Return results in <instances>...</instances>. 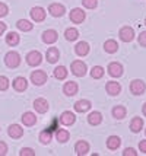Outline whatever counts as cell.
Instances as JSON below:
<instances>
[{"label": "cell", "mask_w": 146, "mask_h": 156, "mask_svg": "<svg viewBox=\"0 0 146 156\" xmlns=\"http://www.w3.org/2000/svg\"><path fill=\"white\" fill-rule=\"evenodd\" d=\"M7 153V144L5 142H0V156H5Z\"/></svg>", "instance_id": "b9f144b4"}, {"label": "cell", "mask_w": 146, "mask_h": 156, "mask_svg": "<svg viewBox=\"0 0 146 156\" xmlns=\"http://www.w3.org/2000/svg\"><path fill=\"white\" fill-rule=\"evenodd\" d=\"M51 139H53V131H50L48 129L47 130H42L41 133H40V142L42 144H48L51 142Z\"/></svg>", "instance_id": "4dcf8cb0"}, {"label": "cell", "mask_w": 146, "mask_h": 156, "mask_svg": "<svg viewBox=\"0 0 146 156\" xmlns=\"http://www.w3.org/2000/svg\"><path fill=\"white\" fill-rule=\"evenodd\" d=\"M9 88V79L6 76H0V90H6Z\"/></svg>", "instance_id": "d590c367"}, {"label": "cell", "mask_w": 146, "mask_h": 156, "mask_svg": "<svg viewBox=\"0 0 146 156\" xmlns=\"http://www.w3.org/2000/svg\"><path fill=\"white\" fill-rule=\"evenodd\" d=\"M126 114H127V109L123 105H117V107L112 108V117L117 118V120H123L126 117Z\"/></svg>", "instance_id": "4316f807"}, {"label": "cell", "mask_w": 146, "mask_h": 156, "mask_svg": "<svg viewBox=\"0 0 146 156\" xmlns=\"http://www.w3.org/2000/svg\"><path fill=\"white\" fill-rule=\"evenodd\" d=\"M145 133H146V130H145Z\"/></svg>", "instance_id": "7dc6e473"}, {"label": "cell", "mask_w": 146, "mask_h": 156, "mask_svg": "<svg viewBox=\"0 0 146 156\" xmlns=\"http://www.w3.org/2000/svg\"><path fill=\"white\" fill-rule=\"evenodd\" d=\"M91 109V102L88 99H79L75 102V111L77 112H86Z\"/></svg>", "instance_id": "44dd1931"}, {"label": "cell", "mask_w": 146, "mask_h": 156, "mask_svg": "<svg viewBox=\"0 0 146 156\" xmlns=\"http://www.w3.org/2000/svg\"><path fill=\"white\" fill-rule=\"evenodd\" d=\"M5 63L9 69H16L19 64H21V55L16 51H9L6 55H5Z\"/></svg>", "instance_id": "6da1fadb"}, {"label": "cell", "mask_w": 146, "mask_h": 156, "mask_svg": "<svg viewBox=\"0 0 146 156\" xmlns=\"http://www.w3.org/2000/svg\"><path fill=\"white\" fill-rule=\"evenodd\" d=\"M16 27H18V29H19V31L28 32V31H31V29L34 28V25H32L29 20H27V19H19L18 22H16Z\"/></svg>", "instance_id": "f1b7e54d"}, {"label": "cell", "mask_w": 146, "mask_h": 156, "mask_svg": "<svg viewBox=\"0 0 146 156\" xmlns=\"http://www.w3.org/2000/svg\"><path fill=\"white\" fill-rule=\"evenodd\" d=\"M137 41H139V44L142 45V47H146V31L140 32V35H139V38H137Z\"/></svg>", "instance_id": "74e56055"}, {"label": "cell", "mask_w": 146, "mask_h": 156, "mask_svg": "<svg viewBox=\"0 0 146 156\" xmlns=\"http://www.w3.org/2000/svg\"><path fill=\"white\" fill-rule=\"evenodd\" d=\"M29 15H31L32 20H35V22H42V20L45 19V10L40 6L32 7L31 12H29Z\"/></svg>", "instance_id": "30bf717a"}, {"label": "cell", "mask_w": 146, "mask_h": 156, "mask_svg": "<svg viewBox=\"0 0 146 156\" xmlns=\"http://www.w3.org/2000/svg\"><path fill=\"white\" fill-rule=\"evenodd\" d=\"M139 149L142 153H146V140H140L139 142Z\"/></svg>", "instance_id": "7bdbcfd3"}, {"label": "cell", "mask_w": 146, "mask_h": 156, "mask_svg": "<svg viewBox=\"0 0 146 156\" xmlns=\"http://www.w3.org/2000/svg\"><path fill=\"white\" fill-rule=\"evenodd\" d=\"M42 61V54L40 53V51H29L28 54H27V63H28L29 66H32V67H35V66H40Z\"/></svg>", "instance_id": "277c9868"}, {"label": "cell", "mask_w": 146, "mask_h": 156, "mask_svg": "<svg viewBox=\"0 0 146 156\" xmlns=\"http://www.w3.org/2000/svg\"><path fill=\"white\" fill-rule=\"evenodd\" d=\"M82 5L86 9H95L98 5V0H82Z\"/></svg>", "instance_id": "e575fe53"}, {"label": "cell", "mask_w": 146, "mask_h": 156, "mask_svg": "<svg viewBox=\"0 0 146 156\" xmlns=\"http://www.w3.org/2000/svg\"><path fill=\"white\" fill-rule=\"evenodd\" d=\"M64 37H66L67 41H75L79 37V31H77L76 28H67L66 32H64Z\"/></svg>", "instance_id": "d6a6232c"}, {"label": "cell", "mask_w": 146, "mask_h": 156, "mask_svg": "<svg viewBox=\"0 0 146 156\" xmlns=\"http://www.w3.org/2000/svg\"><path fill=\"white\" fill-rule=\"evenodd\" d=\"M7 12H9V7H7L5 3H0V18L6 16Z\"/></svg>", "instance_id": "ab89813d"}, {"label": "cell", "mask_w": 146, "mask_h": 156, "mask_svg": "<svg viewBox=\"0 0 146 156\" xmlns=\"http://www.w3.org/2000/svg\"><path fill=\"white\" fill-rule=\"evenodd\" d=\"M19 35L18 32H9L6 35V44L7 45H10V47H15V45H18L19 44Z\"/></svg>", "instance_id": "f546056e"}, {"label": "cell", "mask_w": 146, "mask_h": 156, "mask_svg": "<svg viewBox=\"0 0 146 156\" xmlns=\"http://www.w3.org/2000/svg\"><path fill=\"white\" fill-rule=\"evenodd\" d=\"M7 134L12 137V139H21L23 136V129H22L19 124H12L7 129Z\"/></svg>", "instance_id": "5bb4252c"}, {"label": "cell", "mask_w": 146, "mask_h": 156, "mask_svg": "<svg viewBox=\"0 0 146 156\" xmlns=\"http://www.w3.org/2000/svg\"><path fill=\"white\" fill-rule=\"evenodd\" d=\"M70 70H72V73H73L75 76L82 77V76L86 75L88 67H86V64H85L82 60H75L73 63H72V66H70Z\"/></svg>", "instance_id": "7a4b0ae2"}, {"label": "cell", "mask_w": 146, "mask_h": 156, "mask_svg": "<svg viewBox=\"0 0 146 156\" xmlns=\"http://www.w3.org/2000/svg\"><path fill=\"white\" fill-rule=\"evenodd\" d=\"M54 77L59 79V80H63L67 77V69L64 66H59V67L54 69Z\"/></svg>", "instance_id": "1f68e13d"}, {"label": "cell", "mask_w": 146, "mask_h": 156, "mask_svg": "<svg viewBox=\"0 0 146 156\" xmlns=\"http://www.w3.org/2000/svg\"><path fill=\"white\" fill-rule=\"evenodd\" d=\"M48 12H50V15H51V16H54V18H60V16H63V15H64V12H66V7L63 6V5H60V3H53V5H50Z\"/></svg>", "instance_id": "8fae6325"}, {"label": "cell", "mask_w": 146, "mask_h": 156, "mask_svg": "<svg viewBox=\"0 0 146 156\" xmlns=\"http://www.w3.org/2000/svg\"><path fill=\"white\" fill-rule=\"evenodd\" d=\"M19 155L21 156H35V152H34V149H31V147H23V149H21Z\"/></svg>", "instance_id": "8d00e7d4"}, {"label": "cell", "mask_w": 146, "mask_h": 156, "mask_svg": "<svg viewBox=\"0 0 146 156\" xmlns=\"http://www.w3.org/2000/svg\"><path fill=\"white\" fill-rule=\"evenodd\" d=\"M69 137H70V133L67 130H64V129H57L56 130V139L59 143H66L69 140Z\"/></svg>", "instance_id": "d4e9b609"}, {"label": "cell", "mask_w": 146, "mask_h": 156, "mask_svg": "<svg viewBox=\"0 0 146 156\" xmlns=\"http://www.w3.org/2000/svg\"><path fill=\"white\" fill-rule=\"evenodd\" d=\"M47 129H48L50 131H56V130L59 129V120H57V118H54V120L51 121V124H50Z\"/></svg>", "instance_id": "60d3db41"}, {"label": "cell", "mask_w": 146, "mask_h": 156, "mask_svg": "<svg viewBox=\"0 0 146 156\" xmlns=\"http://www.w3.org/2000/svg\"><path fill=\"white\" fill-rule=\"evenodd\" d=\"M75 121H76V115L70 111H64L60 115V122L63 126H72V124H75Z\"/></svg>", "instance_id": "2e32d148"}, {"label": "cell", "mask_w": 146, "mask_h": 156, "mask_svg": "<svg viewBox=\"0 0 146 156\" xmlns=\"http://www.w3.org/2000/svg\"><path fill=\"white\" fill-rule=\"evenodd\" d=\"M105 89H107V92H108V95L111 96H117L120 92H121V85L118 83V82H108L107 85H105Z\"/></svg>", "instance_id": "9a60e30c"}, {"label": "cell", "mask_w": 146, "mask_h": 156, "mask_svg": "<svg viewBox=\"0 0 146 156\" xmlns=\"http://www.w3.org/2000/svg\"><path fill=\"white\" fill-rule=\"evenodd\" d=\"M5 31H6V23L5 22H0V35H3Z\"/></svg>", "instance_id": "ee69618b"}, {"label": "cell", "mask_w": 146, "mask_h": 156, "mask_svg": "<svg viewBox=\"0 0 146 156\" xmlns=\"http://www.w3.org/2000/svg\"><path fill=\"white\" fill-rule=\"evenodd\" d=\"M34 108L37 112H40V114H44V112H47L50 108L48 105V101L47 99H44V98H37L34 101Z\"/></svg>", "instance_id": "9c48e42d"}, {"label": "cell", "mask_w": 146, "mask_h": 156, "mask_svg": "<svg viewBox=\"0 0 146 156\" xmlns=\"http://www.w3.org/2000/svg\"><path fill=\"white\" fill-rule=\"evenodd\" d=\"M107 70H108V75L112 76V77H120L123 75V66H121V63H117V61L110 63Z\"/></svg>", "instance_id": "ba28073f"}, {"label": "cell", "mask_w": 146, "mask_h": 156, "mask_svg": "<svg viewBox=\"0 0 146 156\" xmlns=\"http://www.w3.org/2000/svg\"><path fill=\"white\" fill-rule=\"evenodd\" d=\"M85 18H86V15H85V12L80 7H75V9L70 10V20L73 23H82Z\"/></svg>", "instance_id": "8992f818"}, {"label": "cell", "mask_w": 146, "mask_h": 156, "mask_svg": "<svg viewBox=\"0 0 146 156\" xmlns=\"http://www.w3.org/2000/svg\"><path fill=\"white\" fill-rule=\"evenodd\" d=\"M45 58H47V61L51 63V64L57 63L59 58H60V51H59V48L50 47L48 50H47V53H45Z\"/></svg>", "instance_id": "7c38bea8"}, {"label": "cell", "mask_w": 146, "mask_h": 156, "mask_svg": "<svg viewBox=\"0 0 146 156\" xmlns=\"http://www.w3.org/2000/svg\"><path fill=\"white\" fill-rule=\"evenodd\" d=\"M47 79H48V76H47V73H45L44 70H35V72L31 73V82H32L34 85H37V86L44 85V83L47 82Z\"/></svg>", "instance_id": "3957f363"}, {"label": "cell", "mask_w": 146, "mask_h": 156, "mask_svg": "<svg viewBox=\"0 0 146 156\" xmlns=\"http://www.w3.org/2000/svg\"><path fill=\"white\" fill-rule=\"evenodd\" d=\"M118 35H120V40L121 41L130 42V41H133V38H134V29H133L132 27H123L120 29Z\"/></svg>", "instance_id": "52a82bcc"}, {"label": "cell", "mask_w": 146, "mask_h": 156, "mask_svg": "<svg viewBox=\"0 0 146 156\" xmlns=\"http://www.w3.org/2000/svg\"><path fill=\"white\" fill-rule=\"evenodd\" d=\"M75 51H76L77 55L84 57V55H86L89 53V44L86 41H79L76 44V47H75Z\"/></svg>", "instance_id": "ffe728a7"}, {"label": "cell", "mask_w": 146, "mask_h": 156, "mask_svg": "<svg viewBox=\"0 0 146 156\" xmlns=\"http://www.w3.org/2000/svg\"><path fill=\"white\" fill-rule=\"evenodd\" d=\"M91 76H92V79H101V77L104 76V67L94 66L92 70H91Z\"/></svg>", "instance_id": "836d02e7"}, {"label": "cell", "mask_w": 146, "mask_h": 156, "mask_svg": "<svg viewBox=\"0 0 146 156\" xmlns=\"http://www.w3.org/2000/svg\"><path fill=\"white\" fill-rule=\"evenodd\" d=\"M121 144V140L118 136H110L107 139V147L110 150H117Z\"/></svg>", "instance_id": "cb8c5ba5"}, {"label": "cell", "mask_w": 146, "mask_h": 156, "mask_svg": "<svg viewBox=\"0 0 146 156\" xmlns=\"http://www.w3.org/2000/svg\"><path fill=\"white\" fill-rule=\"evenodd\" d=\"M130 90H132L133 95H142V94H145V90H146L145 82L140 80V79L132 80V83H130Z\"/></svg>", "instance_id": "5b68a950"}, {"label": "cell", "mask_w": 146, "mask_h": 156, "mask_svg": "<svg viewBox=\"0 0 146 156\" xmlns=\"http://www.w3.org/2000/svg\"><path fill=\"white\" fill-rule=\"evenodd\" d=\"M123 156H137V152L133 149V147H127L123 152Z\"/></svg>", "instance_id": "f35d334b"}, {"label": "cell", "mask_w": 146, "mask_h": 156, "mask_svg": "<svg viewBox=\"0 0 146 156\" xmlns=\"http://www.w3.org/2000/svg\"><path fill=\"white\" fill-rule=\"evenodd\" d=\"M27 88H28V80H27L25 77H22V76L15 77V80H13V89L15 90H18V92H23Z\"/></svg>", "instance_id": "ac0fdd59"}, {"label": "cell", "mask_w": 146, "mask_h": 156, "mask_svg": "<svg viewBox=\"0 0 146 156\" xmlns=\"http://www.w3.org/2000/svg\"><path fill=\"white\" fill-rule=\"evenodd\" d=\"M143 115L146 117V104H143Z\"/></svg>", "instance_id": "f6af8a7d"}, {"label": "cell", "mask_w": 146, "mask_h": 156, "mask_svg": "<svg viewBox=\"0 0 146 156\" xmlns=\"http://www.w3.org/2000/svg\"><path fill=\"white\" fill-rule=\"evenodd\" d=\"M77 83L76 82H66L64 83V86H63V92L66 94L67 96H73V95H76L77 94Z\"/></svg>", "instance_id": "d6986e66"}, {"label": "cell", "mask_w": 146, "mask_h": 156, "mask_svg": "<svg viewBox=\"0 0 146 156\" xmlns=\"http://www.w3.org/2000/svg\"><path fill=\"white\" fill-rule=\"evenodd\" d=\"M104 48H105V51H107L108 54H114V53H117V50H118L117 41H114V40L105 41V42H104Z\"/></svg>", "instance_id": "484cf974"}, {"label": "cell", "mask_w": 146, "mask_h": 156, "mask_svg": "<svg viewBox=\"0 0 146 156\" xmlns=\"http://www.w3.org/2000/svg\"><path fill=\"white\" fill-rule=\"evenodd\" d=\"M57 38H59V34L54 29H47V31L42 32V41L45 44H54L57 41Z\"/></svg>", "instance_id": "4fadbf2b"}, {"label": "cell", "mask_w": 146, "mask_h": 156, "mask_svg": "<svg viewBox=\"0 0 146 156\" xmlns=\"http://www.w3.org/2000/svg\"><path fill=\"white\" fill-rule=\"evenodd\" d=\"M75 152H76L77 156H84L89 152V143L85 142V140H79V142L75 144Z\"/></svg>", "instance_id": "e0dca14e"}, {"label": "cell", "mask_w": 146, "mask_h": 156, "mask_svg": "<svg viewBox=\"0 0 146 156\" xmlns=\"http://www.w3.org/2000/svg\"><path fill=\"white\" fill-rule=\"evenodd\" d=\"M145 25H146V19H145Z\"/></svg>", "instance_id": "bcb514c9"}, {"label": "cell", "mask_w": 146, "mask_h": 156, "mask_svg": "<svg viewBox=\"0 0 146 156\" xmlns=\"http://www.w3.org/2000/svg\"><path fill=\"white\" fill-rule=\"evenodd\" d=\"M143 127V120L140 118V117H134L130 122V130H132L133 133H139L140 130Z\"/></svg>", "instance_id": "83f0119b"}, {"label": "cell", "mask_w": 146, "mask_h": 156, "mask_svg": "<svg viewBox=\"0 0 146 156\" xmlns=\"http://www.w3.org/2000/svg\"><path fill=\"white\" fill-rule=\"evenodd\" d=\"M88 122L91 126H99L102 122V114L99 111H92L88 115Z\"/></svg>", "instance_id": "7402d4cb"}, {"label": "cell", "mask_w": 146, "mask_h": 156, "mask_svg": "<svg viewBox=\"0 0 146 156\" xmlns=\"http://www.w3.org/2000/svg\"><path fill=\"white\" fill-rule=\"evenodd\" d=\"M22 122H23V126L31 127V126H34L35 122H37V117H35V114L31 112V111L23 112V115H22Z\"/></svg>", "instance_id": "603a6c76"}]
</instances>
